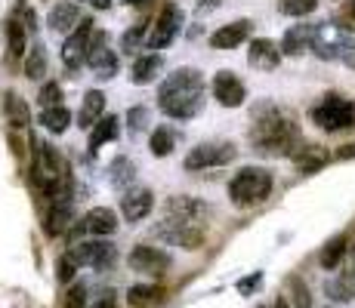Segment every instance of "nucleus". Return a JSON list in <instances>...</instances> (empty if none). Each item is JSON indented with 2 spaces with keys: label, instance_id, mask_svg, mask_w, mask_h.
Here are the masks:
<instances>
[{
  "label": "nucleus",
  "instance_id": "obj_3",
  "mask_svg": "<svg viewBox=\"0 0 355 308\" xmlns=\"http://www.w3.org/2000/svg\"><path fill=\"white\" fill-rule=\"evenodd\" d=\"M31 182L40 194L65 197L71 194V170H68L65 157L56 152L50 142H34V161H31Z\"/></svg>",
  "mask_w": 355,
  "mask_h": 308
},
{
  "label": "nucleus",
  "instance_id": "obj_18",
  "mask_svg": "<svg viewBox=\"0 0 355 308\" xmlns=\"http://www.w3.org/2000/svg\"><path fill=\"white\" fill-rule=\"evenodd\" d=\"M250 31H254V25L248 22V19H241V22H229L223 25V28H216L210 34V44L216 46V50H235V46H241L244 40L250 37Z\"/></svg>",
  "mask_w": 355,
  "mask_h": 308
},
{
  "label": "nucleus",
  "instance_id": "obj_30",
  "mask_svg": "<svg viewBox=\"0 0 355 308\" xmlns=\"http://www.w3.org/2000/svg\"><path fill=\"white\" fill-rule=\"evenodd\" d=\"M346 250H349V237H334V241L322 250V256H318L322 269H337L340 259L346 256Z\"/></svg>",
  "mask_w": 355,
  "mask_h": 308
},
{
  "label": "nucleus",
  "instance_id": "obj_14",
  "mask_svg": "<svg viewBox=\"0 0 355 308\" xmlns=\"http://www.w3.org/2000/svg\"><path fill=\"white\" fill-rule=\"evenodd\" d=\"M155 207V194L152 188H127L121 197V213L127 222H142Z\"/></svg>",
  "mask_w": 355,
  "mask_h": 308
},
{
  "label": "nucleus",
  "instance_id": "obj_33",
  "mask_svg": "<svg viewBox=\"0 0 355 308\" xmlns=\"http://www.w3.org/2000/svg\"><path fill=\"white\" fill-rule=\"evenodd\" d=\"M173 142H176L173 129L158 127V129L152 133V139H148V148H152V154H155V157H167L170 152H173Z\"/></svg>",
  "mask_w": 355,
  "mask_h": 308
},
{
  "label": "nucleus",
  "instance_id": "obj_28",
  "mask_svg": "<svg viewBox=\"0 0 355 308\" xmlns=\"http://www.w3.org/2000/svg\"><path fill=\"white\" fill-rule=\"evenodd\" d=\"M78 22V3H56L50 12V28L53 31H68L71 25Z\"/></svg>",
  "mask_w": 355,
  "mask_h": 308
},
{
  "label": "nucleus",
  "instance_id": "obj_44",
  "mask_svg": "<svg viewBox=\"0 0 355 308\" xmlns=\"http://www.w3.org/2000/svg\"><path fill=\"white\" fill-rule=\"evenodd\" d=\"M93 308H114V296H112V293H105L99 302H93Z\"/></svg>",
  "mask_w": 355,
  "mask_h": 308
},
{
  "label": "nucleus",
  "instance_id": "obj_22",
  "mask_svg": "<svg viewBox=\"0 0 355 308\" xmlns=\"http://www.w3.org/2000/svg\"><path fill=\"white\" fill-rule=\"evenodd\" d=\"M102 111H105V93H102V90H90L84 96V105H80V111H78V127L93 129L102 118H105Z\"/></svg>",
  "mask_w": 355,
  "mask_h": 308
},
{
  "label": "nucleus",
  "instance_id": "obj_1",
  "mask_svg": "<svg viewBox=\"0 0 355 308\" xmlns=\"http://www.w3.org/2000/svg\"><path fill=\"white\" fill-rule=\"evenodd\" d=\"M250 142L263 154H291L293 145L300 142L297 120L278 105H259L254 111Z\"/></svg>",
  "mask_w": 355,
  "mask_h": 308
},
{
  "label": "nucleus",
  "instance_id": "obj_47",
  "mask_svg": "<svg viewBox=\"0 0 355 308\" xmlns=\"http://www.w3.org/2000/svg\"><path fill=\"white\" fill-rule=\"evenodd\" d=\"M346 65H349V68H355V53H352V56H346Z\"/></svg>",
  "mask_w": 355,
  "mask_h": 308
},
{
  "label": "nucleus",
  "instance_id": "obj_48",
  "mask_svg": "<svg viewBox=\"0 0 355 308\" xmlns=\"http://www.w3.org/2000/svg\"><path fill=\"white\" fill-rule=\"evenodd\" d=\"M272 308H288V302H284V299H282V302H275V305H272Z\"/></svg>",
  "mask_w": 355,
  "mask_h": 308
},
{
  "label": "nucleus",
  "instance_id": "obj_6",
  "mask_svg": "<svg viewBox=\"0 0 355 308\" xmlns=\"http://www.w3.org/2000/svg\"><path fill=\"white\" fill-rule=\"evenodd\" d=\"M312 120H315L322 129H327V133L343 129V127H352L355 123V105L346 99V96L331 93V96H324L315 108H312Z\"/></svg>",
  "mask_w": 355,
  "mask_h": 308
},
{
  "label": "nucleus",
  "instance_id": "obj_20",
  "mask_svg": "<svg viewBox=\"0 0 355 308\" xmlns=\"http://www.w3.org/2000/svg\"><path fill=\"white\" fill-rule=\"evenodd\" d=\"M68 219H71V194L53 197V201H50V213H46V222H44V231L50 237L62 235V231L68 228Z\"/></svg>",
  "mask_w": 355,
  "mask_h": 308
},
{
  "label": "nucleus",
  "instance_id": "obj_21",
  "mask_svg": "<svg viewBox=\"0 0 355 308\" xmlns=\"http://www.w3.org/2000/svg\"><path fill=\"white\" fill-rule=\"evenodd\" d=\"M84 228L90 231L93 237H108L118 231V216H114V210H108V207H96L84 216Z\"/></svg>",
  "mask_w": 355,
  "mask_h": 308
},
{
  "label": "nucleus",
  "instance_id": "obj_29",
  "mask_svg": "<svg viewBox=\"0 0 355 308\" xmlns=\"http://www.w3.org/2000/svg\"><path fill=\"white\" fill-rule=\"evenodd\" d=\"M40 123H44V129H50V133H65L68 123H71V111H68L65 105L46 108V111H40Z\"/></svg>",
  "mask_w": 355,
  "mask_h": 308
},
{
  "label": "nucleus",
  "instance_id": "obj_25",
  "mask_svg": "<svg viewBox=\"0 0 355 308\" xmlns=\"http://www.w3.org/2000/svg\"><path fill=\"white\" fill-rule=\"evenodd\" d=\"M118 133H121V120H118V114H105L96 127L90 129V152H99L105 142H112V139H118Z\"/></svg>",
  "mask_w": 355,
  "mask_h": 308
},
{
  "label": "nucleus",
  "instance_id": "obj_43",
  "mask_svg": "<svg viewBox=\"0 0 355 308\" xmlns=\"http://www.w3.org/2000/svg\"><path fill=\"white\" fill-rule=\"evenodd\" d=\"M259 280H263V278H259V271H257V275H250V278L238 280V290H241V293H254L257 287H259Z\"/></svg>",
  "mask_w": 355,
  "mask_h": 308
},
{
  "label": "nucleus",
  "instance_id": "obj_32",
  "mask_svg": "<svg viewBox=\"0 0 355 308\" xmlns=\"http://www.w3.org/2000/svg\"><path fill=\"white\" fill-rule=\"evenodd\" d=\"M6 50H10V59H19L25 53V28L19 19L6 22Z\"/></svg>",
  "mask_w": 355,
  "mask_h": 308
},
{
  "label": "nucleus",
  "instance_id": "obj_24",
  "mask_svg": "<svg viewBox=\"0 0 355 308\" xmlns=\"http://www.w3.org/2000/svg\"><path fill=\"white\" fill-rule=\"evenodd\" d=\"M3 114H6V123H10L12 129H25L31 123V111L28 105H25L22 99H19L12 90L3 93Z\"/></svg>",
  "mask_w": 355,
  "mask_h": 308
},
{
  "label": "nucleus",
  "instance_id": "obj_45",
  "mask_svg": "<svg viewBox=\"0 0 355 308\" xmlns=\"http://www.w3.org/2000/svg\"><path fill=\"white\" fill-rule=\"evenodd\" d=\"M340 157H355V145H343V152H340Z\"/></svg>",
  "mask_w": 355,
  "mask_h": 308
},
{
  "label": "nucleus",
  "instance_id": "obj_40",
  "mask_svg": "<svg viewBox=\"0 0 355 308\" xmlns=\"http://www.w3.org/2000/svg\"><path fill=\"white\" fill-rule=\"evenodd\" d=\"M127 120H130V133H142L148 127V111L142 105H136V108H130Z\"/></svg>",
  "mask_w": 355,
  "mask_h": 308
},
{
  "label": "nucleus",
  "instance_id": "obj_13",
  "mask_svg": "<svg viewBox=\"0 0 355 308\" xmlns=\"http://www.w3.org/2000/svg\"><path fill=\"white\" fill-rule=\"evenodd\" d=\"M214 96L220 105L226 108H238L244 99H248V90H244L241 78H238L235 71H216L214 78Z\"/></svg>",
  "mask_w": 355,
  "mask_h": 308
},
{
  "label": "nucleus",
  "instance_id": "obj_31",
  "mask_svg": "<svg viewBox=\"0 0 355 308\" xmlns=\"http://www.w3.org/2000/svg\"><path fill=\"white\" fill-rule=\"evenodd\" d=\"M44 71H46V50H44V44H34L31 53L25 56V78L40 80L44 78Z\"/></svg>",
  "mask_w": 355,
  "mask_h": 308
},
{
  "label": "nucleus",
  "instance_id": "obj_11",
  "mask_svg": "<svg viewBox=\"0 0 355 308\" xmlns=\"http://www.w3.org/2000/svg\"><path fill=\"white\" fill-rule=\"evenodd\" d=\"M130 269L133 271H142V275H164V271L170 269V256L164 250H158V246H133V253L127 256Z\"/></svg>",
  "mask_w": 355,
  "mask_h": 308
},
{
  "label": "nucleus",
  "instance_id": "obj_39",
  "mask_svg": "<svg viewBox=\"0 0 355 308\" xmlns=\"http://www.w3.org/2000/svg\"><path fill=\"white\" fill-rule=\"evenodd\" d=\"M291 299H293V308H312L309 302V290L300 278H291Z\"/></svg>",
  "mask_w": 355,
  "mask_h": 308
},
{
  "label": "nucleus",
  "instance_id": "obj_15",
  "mask_svg": "<svg viewBox=\"0 0 355 308\" xmlns=\"http://www.w3.org/2000/svg\"><path fill=\"white\" fill-rule=\"evenodd\" d=\"M210 216V207L195 197H173L167 203V219H180V222H192V225H204V219Z\"/></svg>",
  "mask_w": 355,
  "mask_h": 308
},
{
  "label": "nucleus",
  "instance_id": "obj_36",
  "mask_svg": "<svg viewBox=\"0 0 355 308\" xmlns=\"http://www.w3.org/2000/svg\"><path fill=\"white\" fill-rule=\"evenodd\" d=\"M278 6L284 16H309V12H315L318 0H282Z\"/></svg>",
  "mask_w": 355,
  "mask_h": 308
},
{
  "label": "nucleus",
  "instance_id": "obj_16",
  "mask_svg": "<svg viewBox=\"0 0 355 308\" xmlns=\"http://www.w3.org/2000/svg\"><path fill=\"white\" fill-rule=\"evenodd\" d=\"M112 253L114 250L108 241H84V244H74L68 256L78 265H93V269H99V265H105L108 259H112Z\"/></svg>",
  "mask_w": 355,
  "mask_h": 308
},
{
  "label": "nucleus",
  "instance_id": "obj_4",
  "mask_svg": "<svg viewBox=\"0 0 355 308\" xmlns=\"http://www.w3.org/2000/svg\"><path fill=\"white\" fill-rule=\"evenodd\" d=\"M269 191H272V173L263 167H244L229 182V197L235 207H257V203H263L269 197Z\"/></svg>",
  "mask_w": 355,
  "mask_h": 308
},
{
  "label": "nucleus",
  "instance_id": "obj_34",
  "mask_svg": "<svg viewBox=\"0 0 355 308\" xmlns=\"http://www.w3.org/2000/svg\"><path fill=\"white\" fill-rule=\"evenodd\" d=\"M293 157H297V167L303 170V173H315L318 167H324V163H327V154L318 145L315 148H306V152H300Z\"/></svg>",
  "mask_w": 355,
  "mask_h": 308
},
{
  "label": "nucleus",
  "instance_id": "obj_35",
  "mask_svg": "<svg viewBox=\"0 0 355 308\" xmlns=\"http://www.w3.org/2000/svg\"><path fill=\"white\" fill-rule=\"evenodd\" d=\"M59 99H62V87L59 84H44L40 87V93H37V105H40V111H46V108H56L59 105Z\"/></svg>",
  "mask_w": 355,
  "mask_h": 308
},
{
  "label": "nucleus",
  "instance_id": "obj_9",
  "mask_svg": "<svg viewBox=\"0 0 355 308\" xmlns=\"http://www.w3.org/2000/svg\"><path fill=\"white\" fill-rule=\"evenodd\" d=\"M182 28V10L176 3H167L161 10L158 22H155V31L148 34V50H164V46H170L176 40V34Z\"/></svg>",
  "mask_w": 355,
  "mask_h": 308
},
{
  "label": "nucleus",
  "instance_id": "obj_17",
  "mask_svg": "<svg viewBox=\"0 0 355 308\" xmlns=\"http://www.w3.org/2000/svg\"><path fill=\"white\" fill-rule=\"evenodd\" d=\"M248 59L259 71H272V68H278V62H282V46L269 37H257V40H250Z\"/></svg>",
  "mask_w": 355,
  "mask_h": 308
},
{
  "label": "nucleus",
  "instance_id": "obj_41",
  "mask_svg": "<svg viewBox=\"0 0 355 308\" xmlns=\"http://www.w3.org/2000/svg\"><path fill=\"white\" fill-rule=\"evenodd\" d=\"M84 302H87V287L78 284V287H71V290H68L62 308H84Z\"/></svg>",
  "mask_w": 355,
  "mask_h": 308
},
{
  "label": "nucleus",
  "instance_id": "obj_46",
  "mask_svg": "<svg viewBox=\"0 0 355 308\" xmlns=\"http://www.w3.org/2000/svg\"><path fill=\"white\" fill-rule=\"evenodd\" d=\"M93 6H96V10H108V6H112V0H93Z\"/></svg>",
  "mask_w": 355,
  "mask_h": 308
},
{
  "label": "nucleus",
  "instance_id": "obj_2",
  "mask_svg": "<svg viewBox=\"0 0 355 308\" xmlns=\"http://www.w3.org/2000/svg\"><path fill=\"white\" fill-rule=\"evenodd\" d=\"M158 108L167 118L189 120L204 108V78L198 68L173 71L158 90Z\"/></svg>",
  "mask_w": 355,
  "mask_h": 308
},
{
  "label": "nucleus",
  "instance_id": "obj_27",
  "mask_svg": "<svg viewBox=\"0 0 355 308\" xmlns=\"http://www.w3.org/2000/svg\"><path fill=\"white\" fill-rule=\"evenodd\" d=\"M161 68H164V62H161L158 53H148V56L136 59L133 62V84H152V80L161 74Z\"/></svg>",
  "mask_w": 355,
  "mask_h": 308
},
{
  "label": "nucleus",
  "instance_id": "obj_12",
  "mask_svg": "<svg viewBox=\"0 0 355 308\" xmlns=\"http://www.w3.org/2000/svg\"><path fill=\"white\" fill-rule=\"evenodd\" d=\"M90 68L93 74H96L99 80H112L114 74H118V56H114V50H108V37L102 31H96V37H93V46H90Z\"/></svg>",
  "mask_w": 355,
  "mask_h": 308
},
{
  "label": "nucleus",
  "instance_id": "obj_19",
  "mask_svg": "<svg viewBox=\"0 0 355 308\" xmlns=\"http://www.w3.org/2000/svg\"><path fill=\"white\" fill-rule=\"evenodd\" d=\"M315 31H318V25H293L282 40V53L300 56V53L312 50V44H315Z\"/></svg>",
  "mask_w": 355,
  "mask_h": 308
},
{
  "label": "nucleus",
  "instance_id": "obj_42",
  "mask_svg": "<svg viewBox=\"0 0 355 308\" xmlns=\"http://www.w3.org/2000/svg\"><path fill=\"white\" fill-rule=\"evenodd\" d=\"M56 269H59V280H62V284H68V280L74 278V271H78V262H74V259L65 253V256H59Z\"/></svg>",
  "mask_w": 355,
  "mask_h": 308
},
{
  "label": "nucleus",
  "instance_id": "obj_23",
  "mask_svg": "<svg viewBox=\"0 0 355 308\" xmlns=\"http://www.w3.org/2000/svg\"><path fill=\"white\" fill-rule=\"evenodd\" d=\"M164 296H167V290L158 284H136V287H130L127 302L133 308H155L164 302Z\"/></svg>",
  "mask_w": 355,
  "mask_h": 308
},
{
  "label": "nucleus",
  "instance_id": "obj_10",
  "mask_svg": "<svg viewBox=\"0 0 355 308\" xmlns=\"http://www.w3.org/2000/svg\"><path fill=\"white\" fill-rule=\"evenodd\" d=\"M164 222H167V225H161L158 235L167 237L170 244L186 246V250H198V246H201V241H204V225L180 222V219H167V216H164Z\"/></svg>",
  "mask_w": 355,
  "mask_h": 308
},
{
  "label": "nucleus",
  "instance_id": "obj_49",
  "mask_svg": "<svg viewBox=\"0 0 355 308\" xmlns=\"http://www.w3.org/2000/svg\"><path fill=\"white\" fill-rule=\"evenodd\" d=\"M124 3H139V0H124Z\"/></svg>",
  "mask_w": 355,
  "mask_h": 308
},
{
  "label": "nucleus",
  "instance_id": "obj_8",
  "mask_svg": "<svg viewBox=\"0 0 355 308\" xmlns=\"http://www.w3.org/2000/svg\"><path fill=\"white\" fill-rule=\"evenodd\" d=\"M93 37H96V31H93V19H84V22H78V28H74L65 37V44H62V62H65L68 71H78V68L84 65L87 59H90Z\"/></svg>",
  "mask_w": 355,
  "mask_h": 308
},
{
  "label": "nucleus",
  "instance_id": "obj_7",
  "mask_svg": "<svg viewBox=\"0 0 355 308\" xmlns=\"http://www.w3.org/2000/svg\"><path fill=\"white\" fill-rule=\"evenodd\" d=\"M238 148L232 145V142H204V145H195L192 152L186 154V170H210V167H226V163L235 161Z\"/></svg>",
  "mask_w": 355,
  "mask_h": 308
},
{
  "label": "nucleus",
  "instance_id": "obj_5",
  "mask_svg": "<svg viewBox=\"0 0 355 308\" xmlns=\"http://www.w3.org/2000/svg\"><path fill=\"white\" fill-rule=\"evenodd\" d=\"M312 50L322 59H346L355 53V28L349 25H318Z\"/></svg>",
  "mask_w": 355,
  "mask_h": 308
},
{
  "label": "nucleus",
  "instance_id": "obj_26",
  "mask_svg": "<svg viewBox=\"0 0 355 308\" xmlns=\"http://www.w3.org/2000/svg\"><path fill=\"white\" fill-rule=\"evenodd\" d=\"M324 290L334 302H349L355 299V271H340L334 280H327Z\"/></svg>",
  "mask_w": 355,
  "mask_h": 308
},
{
  "label": "nucleus",
  "instance_id": "obj_37",
  "mask_svg": "<svg viewBox=\"0 0 355 308\" xmlns=\"http://www.w3.org/2000/svg\"><path fill=\"white\" fill-rule=\"evenodd\" d=\"M142 40H148L146 37V25H133V28L121 37V46H124V53H136L142 46Z\"/></svg>",
  "mask_w": 355,
  "mask_h": 308
},
{
  "label": "nucleus",
  "instance_id": "obj_38",
  "mask_svg": "<svg viewBox=\"0 0 355 308\" xmlns=\"http://www.w3.org/2000/svg\"><path fill=\"white\" fill-rule=\"evenodd\" d=\"M133 163L127 161V157H118V161L112 163V179H114V185H127L130 179H133Z\"/></svg>",
  "mask_w": 355,
  "mask_h": 308
}]
</instances>
